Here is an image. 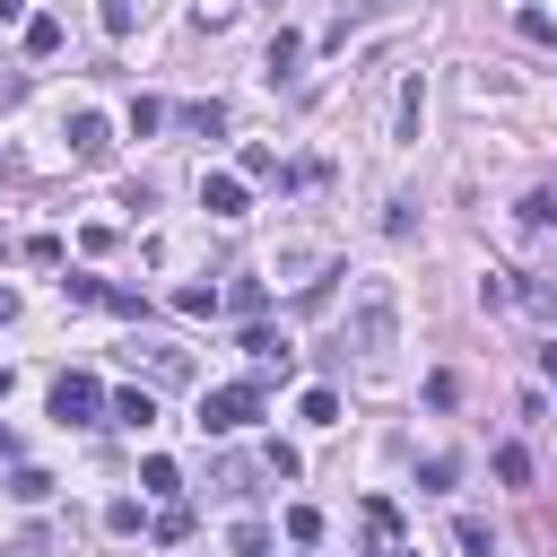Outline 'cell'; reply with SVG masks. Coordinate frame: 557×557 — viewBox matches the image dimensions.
<instances>
[{"label":"cell","mask_w":557,"mask_h":557,"mask_svg":"<svg viewBox=\"0 0 557 557\" xmlns=\"http://www.w3.org/2000/svg\"><path fill=\"white\" fill-rule=\"evenodd\" d=\"M418 113H426V87L409 78V87H400V122H392V131H400V139H418Z\"/></svg>","instance_id":"9a60e30c"},{"label":"cell","mask_w":557,"mask_h":557,"mask_svg":"<svg viewBox=\"0 0 557 557\" xmlns=\"http://www.w3.org/2000/svg\"><path fill=\"white\" fill-rule=\"evenodd\" d=\"M548 218H557V200L548 191H522V235H548Z\"/></svg>","instance_id":"2e32d148"},{"label":"cell","mask_w":557,"mask_h":557,"mask_svg":"<svg viewBox=\"0 0 557 557\" xmlns=\"http://www.w3.org/2000/svg\"><path fill=\"white\" fill-rule=\"evenodd\" d=\"M366 540H374V557H383V548H400V505H392V496H374V505H366Z\"/></svg>","instance_id":"ba28073f"},{"label":"cell","mask_w":557,"mask_h":557,"mask_svg":"<svg viewBox=\"0 0 557 557\" xmlns=\"http://www.w3.org/2000/svg\"><path fill=\"white\" fill-rule=\"evenodd\" d=\"M61 296H70V305H104V278H87V270H70V278H61Z\"/></svg>","instance_id":"44dd1931"},{"label":"cell","mask_w":557,"mask_h":557,"mask_svg":"<svg viewBox=\"0 0 557 557\" xmlns=\"http://www.w3.org/2000/svg\"><path fill=\"white\" fill-rule=\"evenodd\" d=\"M496 479H505V487H522V479H531V453H522V444H505V453H496Z\"/></svg>","instance_id":"7402d4cb"},{"label":"cell","mask_w":557,"mask_h":557,"mask_svg":"<svg viewBox=\"0 0 557 557\" xmlns=\"http://www.w3.org/2000/svg\"><path fill=\"white\" fill-rule=\"evenodd\" d=\"M26 52L52 61V52H61V17H26Z\"/></svg>","instance_id":"8fae6325"},{"label":"cell","mask_w":557,"mask_h":557,"mask_svg":"<svg viewBox=\"0 0 557 557\" xmlns=\"http://www.w3.org/2000/svg\"><path fill=\"white\" fill-rule=\"evenodd\" d=\"M540 374H548V383H557V339H548V348H540Z\"/></svg>","instance_id":"83f0119b"},{"label":"cell","mask_w":557,"mask_h":557,"mask_svg":"<svg viewBox=\"0 0 557 557\" xmlns=\"http://www.w3.org/2000/svg\"><path fill=\"white\" fill-rule=\"evenodd\" d=\"M157 122H165V104H157V96H139V104H131V139H148Z\"/></svg>","instance_id":"603a6c76"},{"label":"cell","mask_w":557,"mask_h":557,"mask_svg":"<svg viewBox=\"0 0 557 557\" xmlns=\"http://www.w3.org/2000/svg\"><path fill=\"white\" fill-rule=\"evenodd\" d=\"M200 209L209 218H244V174H200Z\"/></svg>","instance_id":"8992f818"},{"label":"cell","mask_w":557,"mask_h":557,"mask_svg":"<svg viewBox=\"0 0 557 557\" xmlns=\"http://www.w3.org/2000/svg\"><path fill=\"white\" fill-rule=\"evenodd\" d=\"M513 296H522V305H531V313H540V322H557V287H548V278H522V287H513Z\"/></svg>","instance_id":"ffe728a7"},{"label":"cell","mask_w":557,"mask_h":557,"mask_svg":"<svg viewBox=\"0 0 557 557\" xmlns=\"http://www.w3.org/2000/svg\"><path fill=\"white\" fill-rule=\"evenodd\" d=\"M9 496H17V505H44L52 479H44V470H9Z\"/></svg>","instance_id":"ac0fdd59"},{"label":"cell","mask_w":557,"mask_h":557,"mask_svg":"<svg viewBox=\"0 0 557 557\" xmlns=\"http://www.w3.org/2000/svg\"><path fill=\"white\" fill-rule=\"evenodd\" d=\"M104 409H113V426H157V392H139V383H131V392H113Z\"/></svg>","instance_id":"52a82bcc"},{"label":"cell","mask_w":557,"mask_h":557,"mask_svg":"<svg viewBox=\"0 0 557 557\" xmlns=\"http://www.w3.org/2000/svg\"><path fill=\"white\" fill-rule=\"evenodd\" d=\"M244 183H296V174H287L270 148H244Z\"/></svg>","instance_id":"7c38bea8"},{"label":"cell","mask_w":557,"mask_h":557,"mask_svg":"<svg viewBox=\"0 0 557 557\" xmlns=\"http://www.w3.org/2000/svg\"><path fill=\"white\" fill-rule=\"evenodd\" d=\"M104 148H113V122H104V113H70V157H87V165H96Z\"/></svg>","instance_id":"5b68a950"},{"label":"cell","mask_w":557,"mask_h":557,"mask_svg":"<svg viewBox=\"0 0 557 557\" xmlns=\"http://www.w3.org/2000/svg\"><path fill=\"white\" fill-rule=\"evenodd\" d=\"M0 322H17V287H0Z\"/></svg>","instance_id":"f1b7e54d"},{"label":"cell","mask_w":557,"mask_h":557,"mask_svg":"<svg viewBox=\"0 0 557 557\" xmlns=\"http://www.w3.org/2000/svg\"><path fill=\"white\" fill-rule=\"evenodd\" d=\"M453 540H461V548H470V557H496V531H487V522H479V513H461V522H453Z\"/></svg>","instance_id":"5bb4252c"},{"label":"cell","mask_w":557,"mask_h":557,"mask_svg":"<svg viewBox=\"0 0 557 557\" xmlns=\"http://www.w3.org/2000/svg\"><path fill=\"white\" fill-rule=\"evenodd\" d=\"M183 122H191V131H200V139H218V131H226V104H191V113H183Z\"/></svg>","instance_id":"cb8c5ba5"},{"label":"cell","mask_w":557,"mask_h":557,"mask_svg":"<svg viewBox=\"0 0 557 557\" xmlns=\"http://www.w3.org/2000/svg\"><path fill=\"white\" fill-rule=\"evenodd\" d=\"M287 540H322V513L313 505H287Z\"/></svg>","instance_id":"4316f807"},{"label":"cell","mask_w":557,"mask_h":557,"mask_svg":"<svg viewBox=\"0 0 557 557\" xmlns=\"http://www.w3.org/2000/svg\"><path fill=\"white\" fill-rule=\"evenodd\" d=\"M96 409H104L96 374H61V383H52V418H61V426H96Z\"/></svg>","instance_id":"3957f363"},{"label":"cell","mask_w":557,"mask_h":557,"mask_svg":"<svg viewBox=\"0 0 557 557\" xmlns=\"http://www.w3.org/2000/svg\"><path fill=\"white\" fill-rule=\"evenodd\" d=\"M148 531H157V540H165V548H174V540H191V505H165V513H157V522H148Z\"/></svg>","instance_id":"d6986e66"},{"label":"cell","mask_w":557,"mask_h":557,"mask_svg":"<svg viewBox=\"0 0 557 557\" xmlns=\"http://www.w3.org/2000/svg\"><path fill=\"white\" fill-rule=\"evenodd\" d=\"M296 61H305V35H287V26H278V35H270V52H261V70H270V78H296Z\"/></svg>","instance_id":"9c48e42d"},{"label":"cell","mask_w":557,"mask_h":557,"mask_svg":"<svg viewBox=\"0 0 557 557\" xmlns=\"http://www.w3.org/2000/svg\"><path fill=\"white\" fill-rule=\"evenodd\" d=\"M235 348H244V357H252V366H261V374H287V366H296V348H287V339H278V331H261V322H252V331H244V339H235Z\"/></svg>","instance_id":"277c9868"},{"label":"cell","mask_w":557,"mask_h":557,"mask_svg":"<svg viewBox=\"0 0 557 557\" xmlns=\"http://www.w3.org/2000/svg\"><path fill=\"white\" fill-rule=\"evenodd\" d=\"M392 339H400V296H392V278H366L357 305H348V348H357L366 366H383Z\"/></svg>","instance_id":"6da1fadb"},{"label":"cell","mask_w":557,"mask_h":557,"mask_svg":"<svg viewBox=\"0 0 557 557\" xmlns=\"http://www.w3.org/2000/svg\"><path fill=\"white\" fill-rule=\"evenodd\" d=\"M383 557H418V548H383Z\"/></svg>","instance_id":"f546056e"},{"label":"cell","mask_w":557,"mask_h":557,"mask_svg":"<svg viewBox=\"0 0 557 557\" xmlns=\"http://www.w3.org/2000/svg\"><path fill=\"white\" fill-rule=\"evenodd\" d=\"M305 426H339V392L313 383V392H305Z\"/></svg>","instance_id":"e0dca14e"},{"label":"cell","mask_w":557,"mask_h":557,"mask_svg":"<svg viewBox=\"0 0 557 557\" xmlns=\"http://www.w3.org/2000/svg\"><path fill=\"white\" fill-rule=\"evenodd\" d=\"M131 357H148L157 383H191V357H183V348H131Z\"/></svg>","instance_id":"30bf717a"},{"label":"cell","mask_w":557,"mask_h":557,"mask_svg":"<svg viewBox=\"0 0 557 557\" xmlns=\"http://www.w3.org/2000/svg\"><path fill=\"white\" fill-rule=\"evenodd\" d=\"M139 487H148V496H174V487H183V470L157 453V461H139Z\"/></svg>","instance_id":"4fadbf2b"},{"label":"cell","mask_w":557,"mask_h":557,"mask_svg":"<svg viewBox=\"0 0 557 557\" xmlns=\"http://www.w3.org/2000/svg\"><path fill=\"white\" fill-rule=\"evenodd\" d=\"M261 296H270L261 278H235V287H226V305H235V313H261Z\"/></svg>","instance_id":"484cf974"},{"label":"cell","mask_w":557,"mask_h":557,"mask_svg":"<svg viewBox=\"0 0 557 557\" xmlns=\"http://www.w3.org/2000/svg\"><path fill=\"white\" fill-rule=\"evenodd\" d=\"M26 261L35 270H61V235H26Z\"/></svg>","instance_id":"d4e9b609"},{"label":"cell","mask_w":557,"mask_h":557,"mask_svg":"<svg viewBox=\"0 0 557 557\" xmlns=\"http://www.w3.org/2000/svg\"><path fill=\"white\" fill-rule=\"evenodd\" d=\"M261 409H270L261 383H218V392H200V435H235V426H252Z\"/></svg>","instance_id":"7a4b0ae2"}]
</instances>
